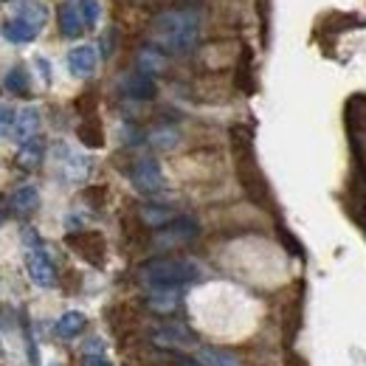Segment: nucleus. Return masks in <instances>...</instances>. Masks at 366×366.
I'll list each match as a JSON object with an SVG mask.
<instances>
[{"label":"nucleus","mask_w":366,"mask_h":366,"mask_svg":"<svg viewBox=\"0 0 366 366\" xmlns=\"http://www.w3.org/2000/svg\"><path fill=\"white\" fill-rule=\"evenodd\" d=\"M155 48L167 54H189L200 40V14L194 9H167L149 26Z\"/></svg>","instance_id":"1"},{"label":"nucleus","mask_w":366,"mask_h":366,"mask_svg":"<svg viewBox=\"0 0 366 366\" xmlns=\"http://www.w3.org/2000/svg\"><path fill=\"white\" fill-rule=\"evenodd\" d=\"M200 279V265L192 259H178V257H164V259H152L141 268V282L155 287H181Z\"/></svg>","instance_id":"2"},{"label":"nucleus","mask_w":366,"mask_h":366,"mask_svg":"<svg viewBox=\"0 0 366 366\" xmlns=\"http://www.w3.org/2000/svg\"><path fill=\"white\" fill-rule=\"evenodd\" d=\"M197 237V223L189 220V217H175L169 226L155 234V248L167 251V248H178V245H186Z\"/></svg>","instance_id":"3"},{"label":"nucleus","mask_w":366,"mask_h":366,"mask_svg":"<svg viewBox=\"0 0 366 366\" xmlns=\"http://www.w3.org/2000/svg\"><path fill=\"white\" fill-rule=\"evenodd\" d=\"M130 181L141 194H158L164 189V172L155 158H141L130 169Z\"/></svg>","instance_id":"4"},{"label":"nucleus","mask_w":366,"mask_h":366,"mask_svg":"<svg viewBox=\"0 0 366 366\" xmlns=\"http://www.w3.org/2000/svg\"><path fill=\"white\" fill-rule=\"evenodd\" d=\"M26 271H29V279L37 287H51L54 279H56L54 262H51V257L43 251V245L40 248H29V254H26Z\"/></svg>","instance_id":"5"},{"label":"nucleus","mask_w":366,"mask_h":366,"mask_svg":"<svg viewBox=\"0 0 366 366\" xmlns=\"http://www.w3.org/2000/svg\"><path fill=\"white\" fill-rule=\"evenodd\" d=\"M99 65V54L93 46H76L68 51V71L76 76V79H88Z\"/></svg>","instance_id":"6"},{"label":"nucleus","mask_w":366,"mask_h":366,"mask_svg":"<svg viewBox=\"0 0 366 366\" xmlns=\"http://www.w3.org/2000/svg\"><path fill=\"white\" fill-rule=\"evenodd\" d=\"M9 206H11V212L14 214H20V217H29L31 212H37V206H40V189L37 186H20V189H14V194L9 197Z\"/></svg>","instance_id":"7"},{"label":"nucleus","mask_w":366,"mask_h":366,"mask_svg":"<svg viewBox=\"0 0 366 366\" xmlns=\"http://www.w3.org/2000/svg\"><path fill=\"white\" fill-rule=\"evenodd\" d=\"M85 20H82V11H79V3H62L59 6V31L65 37H79L85 31Z\"/></svg>","instance_id":"8"},{"label":"nucleus","mask_w":366,"mask_h":366,"mask_svg":"<svg viewBox=\"0 0 366 366\" xmlns=\"http://www.w3.org/2000/svg\"><path fill=\"white\" fill-rule=\"evenodd\" d=\"M124 93L130 96V99H136V102H149V99H155V79L149 76V74H130L127 79H124Z\"/></svg>","instance_id":"9"},{"label":"nucleus","mask_w":366,"mask_h":366,"mask_svg":"<svg viewBox=\"0 0 366 366\" xmlns=\"http://www.w3.org/2000/svg\"><path fill=\"white\" fill-rule=\"evenodd\" d=\"M43 158H46V144H43L40 136H34L29 138V141H23V147L17 152V167L31 172V169H37L43 164Z\"/></svg>","instance_id":"10"},{"label":"nucleus","mask_w":366,"mask_h":366,"mask_svg":"<svg viewBox=\"0 0 366 366\" xmlns=\"http://www.w3.org/2000/svg\"><path fill=\"white\" fill-rule=\"evenodd\" d=\"M37 130H40V110L37 107H23L17 113V122H14V138L29 141V138L37 136Z\"/></svg>","instance_id":"11"},{"label":"nucleus","mask_w":366,"mask_h":366,"mask_svg":"<svg viewBox=\"0 0 366 366\" xmlns=\"http://www.w3.org/2000/svg\"><path fill=\"white\" fill-rule=\"evenodd\" d=\"M40 31L34 29V26H29L26 20H20V17H11V20H6L3 23V37L9 40V43H31L34 37H37Z\"/></svg>","instance_id":"12"},{"label":"nucleus","mask_w":366,"mask_h":366,"mask_svg":"<svg viewBox=\"0 0 366 366\" xmlns=\"http://www.w3.org/2000/svg\"><path fill=\"white\" fill-rule=\"evenodd\" d=\"M17 17L26 20L29 26H34V29L40 31V29L48 23L46 3H40V0H20V6H17Z\"/></svg>","instance_id":"13"},{"label":"nucleus","mask_w":366,"mask_h":366,"mask_svg":"<svg viewBox=\"0 0 366 366\" xmlns=\"http://www.w3.org/2000/svg\"><path fill=\"white\" fill-rule=\"evenodd\" d=\"M141 220H144L147 226H152V229H164V226H169V223L175 220V212H172L169 206L147 203V206H141Z\"/></svg>","instance_id":"14"},{"label":"nucleus","mask_w":366,"mask_h":366,"mask_svg":"<svg viewBox=\"0 0 366 366\" xmlns=\"http://www.w3.org/2000/svg\"><path fill=\"white\" fill-rule=\"evenodd\" d=\"M178 302H181L178 287H155L149 293V307L158 310V313H172L178 307Z\"/></svg>","instance_id":"15"},{"label":"nucleus","mask_w":366,"mask_h":366,"mask_svg":"<svg viewBox=\"0 0 366 366\" xmlns=\"http://www.w3.org/2000/svg\"><path fill=\"white\" fill-rule=\"evenodd\" d=\"M164 68H167V59H164L161 48H141V51H138V71H141V74L155 76V74H161Z\"/></svg>","instance_id":"16"},{"label":"nucleus","mask_w":366,"mask_h":366,"mask_svg":"<svg viewBox=\"0 0 366 366\" xmlns=\"http://www.w3.org/2000/svg\"><path fill=\"white\" fill-rule=\"evenodd\" d=\"M155 341L161 344V347H172V350H178V347H192L194 344V338L183 330V327H169V330H161L158 335H155Z\"/></svg>","instance_id":"17"},{"label":"nucleus","mask_w":366,"mask_h":366,"mask_svg":"<svg viewBox=\"0 0 366 366\" xmlns=\"http://www.w3.org/2000/svg\"><path fill=\"white\" fill-rule=\"evenodd\" d=\"M197 361H200V366H239V361L231 352L212 350V347H200L197 350Z\"/></svg>","instance_id":"18"},{"label":"nucleus","mask_w":366,"mask_h":366,"mask_svg":"<svg viewBox=\"0 0 366 366\" xmlns=\"http://www.w3.org/2000/svg\"><path fill=\"white\" fill-rule=\"evenodd\" d=\"M82 327H85V316H82L79 310H71V313H65L62 319L56 321V335H62V338H74V335L82 332Z\"/></svg>","instance_id":"19"},{"label":"nucleus","mask_w":366,"mask_h":366,"mask_svg":"<svg viewBox=\"0 0 366 366\" xmlns=\"http://www.w3.org/2000/svg\"><path fill=\"white\" fill-rule=\"evenodd\" d=\"M3 82H6V91L9 93H14V96H29V74H26V68H11Z\"/></svg>","instance_id":"20"},{"label":"nucleus","mask_w":366,"mask_h":366,"mask_svg":"<svg viewBox=\"0 0 366 366\" xmlns=\"http://www.w3.org/2000/svg\"><path fill=\"white\" fill-rule=\"evenodd\" d=\"M88 169H91V164H88V158H82V155H68L65 158V175H68V181H82L85 175H88Z\"/></svg>","instance_id":"21"},{"label":"nucleus","mask_w":366,"mask_h":366,"mask_svg":"<svg viewBox=\"0 0 366 366\" xmlns=\"http://www.w3.org/2000/svg\"><path fill=\"white\" fill-rule=\"evenodd\" d=\"M79 11H82V20L88 29L99 26V17H102V3L99 0H79Z\"/></svg>","instance_id":"22"},{"label":"nucleus","mask_w":366,"mask_h":366,"mask_svg":"<svg viewBox=\"0 0 366 366\" xmlns=\"http://www.w3.org/2000/svg\"><path fill=\"white\" fill-rule=\"evenodd\" d=\"M149 144L158 147V149H169V147L178 144V133H175V130H155V133L149 136Z\"/></svg>","instance_id":"23"},{"label":"nucleus","mask_w":366,"mask_h":366,"mask_svg":"<svg viewBox=\"0 0 366 366\" xmlns=\"http://www.w3.org/2000/svg\"><path fill=\"white\" fill-rule=\"evenodd\" d=\"M14 122H17V113L9 104H0V138L6 136L9 130H14Z\"/></svg>","instance_id":"24"},{"label":"nucleus","mask_w":366,"mask_h":366,"mask_svg":"<svg viewBox=\"0 0 366 366\" xmlns=\"http://www.w3.org/2000/svg\"><path fill=\"white\" fill-rule=\"evenodd\" d=\"M85 366H107L104 352H102V350H88V355H85Z\"/></svg>","instance_id":"25"},{"label":"nucleus","mask_w":366,"mask_h":366,"mask_svg":"<svg viewBox=\"0 0 366 366\" xmlns=\"http://www.w3.org/2000/svg\"><path fill=\"white\" fill-rule=\"evenodd\" d=\"M37 68L43 71V79H46V82H51V71H48V62H46V59H37Z\"/></svg>","instance_id":"26"},{"label":"nucleus","mask_w":366,"mask_h":366,"mask_svg":"<svg viewBox=\"0 0 366 366\" xmlns=\"http://www.w3.org/2000/svg\"><path fill=\"white\" fill-rule=\"evenodd\" d=\"M54 366H56V364H54Z\"/></svg>","instance_id":"27"}]
</instances>
